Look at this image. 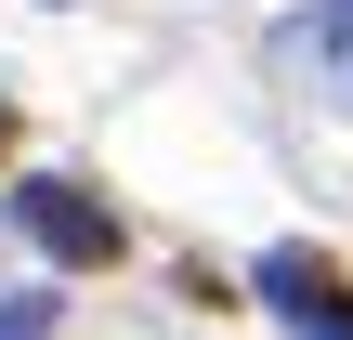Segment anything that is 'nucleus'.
I'll use <instances>...</instances> for the list:
<instances>
[{
	"mask_svg": "<svg viewBox=\"0 0 353 340\" xmlns=\"http://www.w3.org/2000/svg\"><path fill=\"white\" fill-rule=\"evenodd\" d=\"M0 210H13V236H26V249H52L65 275H105V262H118V210H105L79 170H26Z\"/></svg>",
	"mask_w": 353,
	"mask_h": 340,
	"instance_id": "1",
	"label": "nucleus"
},
{
	"mask_svg": "<svg viewBox=\"0 0 353 340\" xmlns=\"http://www.w3.org/2000/svg\"><path fill=\"white\" fill-rule=\"evenodd\" d=\"M275 79H301L314 105H341V118H353V0H314V13L275 26Z\"/></svg>",
	"mask_w": 353,
	"mask_h": 340,
	"instance_id": "2",
	"label": "nucleus"
},
{
	"mask_svg": "<svg viewBox=\"0 0 353 340\" xmlns=\"http://www.w3.org/2000/svg\"><path fill=\"white\" fill-rule=\"evenodd\" d=\"M0 340H52V301H39V288H26V301H13V314H0Z\"/></svg>",
	"mask_w": 353,
	"mask_h": 340,
	"instance_id": "3",
	"label": "nucleus"
},
{
	"mask_svg": "<svg viewBox=\"0 0 353 340\" xmlns=\"http://www.w3.org/2000/svg\"><path fill=\"white\" fill-rule=\"evenodd\" d=\"M0 144H13V105H0Z\"/></svg>",
	"mask_w": 353,
	"mask_h": 340,
	"instance_id": "4",
	"label": "nucleus"
}]
</instances>
